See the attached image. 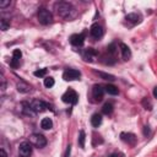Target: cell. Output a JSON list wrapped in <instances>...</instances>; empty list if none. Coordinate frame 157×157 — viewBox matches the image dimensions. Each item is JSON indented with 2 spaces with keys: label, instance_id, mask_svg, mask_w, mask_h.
Here are the masks:
<instances>
[{
  "label": "cell",
  "instance_id": "6da1fadb",
  "mask_svg": "<svg viewBox=\"0 0 157 157\" xmlns=\"http://www.w3.org/2000/svg\"><path fill=\"white\" fill-rule=\"evenodd\" d=\"M54 10L56 11V13L63 17V18H71L75 13V9L74 6L70 4V2H66V1H59V2H55L54 5Z\"/></svg>",
  "mask_w": 157,
  "mask_h": 157
},
{
  "label": "cell",
  "instance_id": "7a4b0ae2",
  "mask_svg": "<svg viewBox=\"0 0 157 157\" xmlns=\"http://www.w3.org/2000/svg\"><path fill=\"white\" fill-rule=\"evenodd\" d=\"M37 17H38L39 23H40V25H44V26L52 23V21H53V15H52V12H50L49 10H47V9H40V10L38 11V13H37Z\"/></svg>",
  "mask_w": 157,
  "mask_h": 157
},
{
  "label": "cell",
  "instance_id": "3957f363",
  "mask_svg": "<svg viewBox=\"0 0 157 157\" xmlns=\"http://www.w3.org/2000/svg\"><path fill=\"white\" fill-rule=\"evenodd\" d=\"M61 99H63L64 103H67V104H76L77 101H78V96H77V93H76L74 90L69 88V90L61 96Z\"/></svg>",
  "mask_w": 157,
  "mask_h": 157
},
{
  "label": "cell",
  "instance_id": "277c9868",
  "mask_svg": "<svg viewBox=\"0 0 157 157\" xmlns=\"http://www.w3.org/2000/svg\"><path fill=\"white\" fill-rule=\"evenodd\" d=\"M29 104H31V108H32V110L34 113H42V112H44L45 109L49 108V104L43 102V101H40V99H34Z\"/></svg>",
  "mask_w": 157,
  "mask_h": 157
},
{
  "label": "cell",
  "instance_id": "5b68a950",
  "mask_svg": "<svg viewBox=\"0 0 157 157\" xmlns=\"http://www.w3.org/2000/svg\"><path fill=\"white\" fill-rule=\"evenodd\" d=\"M29 140H31V144L34 145L38 148L44 147L47 145V139L42 134H32L31 137H29Z\"/></svg>",
  "mask_w": 157,
  "mask_h": 157
},
{
  "label": "cell",
  "instance_id": "8992f818",
  "mask_svg": "<svg viewBox=\"0 0 157 157\" xmlns=\"http://www.w3.org/2000/svg\"><path fill=\"white\" fill-rule=\"evenodd\" d=\"M81 76V72L76 69H67L64 71L63 74V78L65 81H74V80H78Z\"/></svg>",
  "mask_w": 157,
  "mask_h": 157
},
{
  "label": "cell",
  "instance_id": "52a82bcc",
  "mask_svg": "<svg viewBox=\"0 0 157 157\" xmlns=\"http://www.w3.org/2000/svg\"><path fill=\"white\" fill-rule=\"evenodd\" d=\"M90 34L94 39H101L103 37V28H102V26L98 25V23H93L91 26V28H90Z\"/></svg>",
  "mask_w": 157,
  "mask_h": 157
},
{
  "label": "cell",
  "instance_id": "ba28073f",
  "mask_svg": "<svg viewBox=\"0 0 157 157\" xmlns=\"http://www.w3.org/2000/svg\"><path fill=\"white\" fill-rule=\"evenodd\" d=\"M18 151H20V156H23V157H29L31 153H32V144L25 141L20 145L18 147Z\"/></svg>",
  "mask_w": 157,
  "mask_h": 157
},
{
  "label": "cell",
  "instance_id": "9c48e42d",
  "mask_svg": "<svg viewBox=\"0 0 157 157\" xmlns=\"http://www.w3.org/2000/svg\"><path fill=\"white\" fill-rule=\"evenodd\" d=\"M104 92H105V90H104L101 85H94V86H93V88H92V96H93L94 101H97V102L102 101Z\"/></svg>",
  "mask_w": 157,
  "mask_h": 157
},
{
  "label": "cell",
  "instance_id": "30bf717a",
  "mask_svg": "<svg viewBox=\"0 0 157 157\" xmlns=\"http://www.w3.org/2000/svg\"><path fill=\"white\" fill-rule=\"evenodd\" d=\"M22 56V53L20 49H15L13 53H12V58H11V61H10V66L12 69H17L18 65H20V59Z\"/></svg>",
  "mask_w": 157,
  "mask_h": 157
},
{
  "label": "cell",
  "instance_id": "8fae6325",
  "mask_svg": "<svg viewBox=\"0 0 157 157\" xmlns=\"http://www.w3.org/2000/svg\"><path fill=\"white\" fill-rule=\"evenodd\" d=\"M120 139H121L125 144H128V145H130V146H134V145L136 144V136H135L132 132H121V134H120Z\"/></svg>",
  "mask_w": 157,
  "mask_h": 157
},
{
  "label": "cell",
  "instance_id": "7c38bea8",
  "mask_svg": "<svg viewBox=\"0 0 157 157\" xmlns=\"http://www.w3.org/2000/svg\"><path fill=\"white\" fill-rule=\"evenodd\" d=\"M82 56L86 61H94L96 58H97V52L93 48H87V49L83 50Z\"/></svg>",
  "mask_w": 157,
  "mask_h": 157
},
{
  "label": "cell",
  "instance_id": "4fadbf2b",
  "mask_svg": "<svg viewBox=\"0 0 157 157\" xmlns=\"http://www.w3.org/2000/svg\"><path fill=\"white\" fill-rule=\"evenodd\" d=\"M83 42H85V36H83L82 33H76V34H72V36L70 37V43H71L72 45H75V47L82 45Z\"/></svg>",
  "mask_w": 157,
  "mask_h": 157
},
{
  "label": "cell",
  "instance_id": "5bb4252c",
  "mask_svg": "<svg viewBox=\"0 0 157 157\" xmlns=\"http://www.w3.org/2000/svg\"><path fill=\"white\" fill-rule=\"evenodd\" d=\"M119 48H120L123 59H124V60H129V59L131 58V50H130V48H129L126 44H124V43H120V44H119Z\"/></svg>",
  "mask_w": 157,
  "mask_h": 157
},
{
  "label": "cell",
  "instance_id": "9a60e30c",
  "mask_svg": "<svg viewBox=\"0 0 157 157\" xmlns=\"http://www.w3.org/2000/svg\"><path fill=\"white\" fill-rule=\"evenodd\" d=\"M125 20H126L128 22H130L131 25H136V23H139V22L141 21V16H140L139 13H135V12H132V13H129V15H126Z\"/></svg>",
  "mask_w": 157,
  "mask_h": 157
},
{
  "label": "cell",
  "instance_id": "2e32d148",
  "mask_svg": "<svg viewBox=\"0 0 157 157\" xmlns=\"http://www.w3.org/2000/svg\"><path fill=\"white\" fill-rule=\"evenodd\" d=\"M101 123H102V115L98 114V113H94V114L92 115V118H91V124H92V126H93V128H98V126L101 125Z\"/></svg>",
  "mask_w": 157,
  "mask_h": 157
},
{
  "label": "cell",
  "instance_id": "e0dca14e",
  "mask_svg": "<svg viewBox=\"0 0 157 157\" xmlns=\"http://www.w3.org/2000/svg\"><path fill=\"white\" fill-rule=\"evenodd\" d=\"M40 128L44 129V130H49L53 128V121L50 118H43L40 120Z\"/></svg>",
  "mask_w": 157,
  "mask_h": 157
},
{
  "label": "cell",
  "instance_id": "ac0fdd59",
  "mask_svg": "<svg viewBox=\"0 0 157 157\" xmlns=\"http://www.w3.org/2000/svg\"><path fill=\"white\" fill-rule=\"evenodd\" d=\"M104 90H105V92H107L108 94H112V96H117V94L119 93L118 87H115V86L112 85V83H108V85L104 87Z\"/></svg>",
  "mask_w": 157,
  "mask_h": 157
},
{
  "label": "cell",
  "instance_id": "d6986e66",
  "mask_svg": "<svg viewBox=\"0 0 157 157\" xmlns=\"http://www.w3.org/2000/svg\"><path fill=\"white\" fill-rule=\"evenodd\" d=\"M102 113L105 115H110L113 113V104L112 103H104V105L102 107Z\"/></svg>",
  "mask_w": 157,
  "mask_h": 157
},
{
  "label": "cell",
  "instance_id": "ffe728a7",
  "mask_svg": "<svg viewBox=\"0 0 157 157\" xmlns=\"http://www.w3.org/2000/svg\"><path fill=\"white\" fill-rule=\"evenodd\" d=\"M85 140H86L85 131H83V130H81V131H80V134H78V140H77L78 146H80L81 148H83V147H85Z\"/></svg>",
  "mask_w": 157,
  "mask_h": 157
},
{
  "label": "cell",
  "instance_id": "44dd1931",
  "mask_svg": "<svg viewBox=\"0 0 157 157\" xmlns=\"http://www.w3.org/2000/svg\"><path fill=\"white\" fill-rule=\"evenodd\" d=\"M17 90H18L20 92H23V93H26V92H29L31 87H29L27 83H25V82H20V83L17 85Z\"/></svg>",
  "mask_w": 157,
  "mask_h": 157
},
{
  "label": "cell",
  "instance_id": "7402d4cb",
  "mask_svg": "<svg viewBox=\"0 0 157 157\" xmlns=\"http://www.w3.org/2000/svg\"><path fill=\"white\" fill-rule=\"evenodd\" d=\"M54 83H55V81H54V78H53L52 76H47V77L44 78V86H45L47 88L53 87V86H54Z\"/></svg>",
  "mask_w": 157,
  "mask_h": 157
},
{
  "label": "cell",
  "instance_id": "603a6c76",
  "mask_svg": "<svg viewBox=\"0 0 157 157\" xmlns=\"http://www.w3.org/2000/svg\"><path fill=\"white\" fill-rule=\"evenodd\" d=\"M0 27H1L2 31H7L9 27H10V21H7L6 18L2 17V18L0 20Z\"/></svg>",
  "mask_w": 157,
  "mask_h": 157
},
{
  "label": "cell",
  "instance_id": "cb8c5ba5",
  "mask_svg": "<svg viewBox=\"0 0 157 157\" xmlns=\"http://www.w3.org/2000/svg\"><path fill=\"white\" fill-rule=\"evenodd\" d=\"M97 74H98L102 78H104V80H110V81L114 80V76L110 75V74H105V72H102V71H97Z\"/></svg>",
  "mask_w": 157,
  "mask_h": 157
},
{
  "label": "cell",
  "instance_id": "d4e9b609",
  "mask_svg": "<svg viewBox=\"0 0 157 157\" xmlns=\"http://www.w3.org/2000/svg\"><path fill=\"white\" fill-rule=\"evenodd\" d=\"M142 105L145 107V109H148V110L152 109V103L150 102V99H148L147 97H145V98L142 99Z\"/></svg>",
  "mask_w": 157,
  "mask_h": 157
},
{
  "label": "cell",
  "instance_id": "484cf974",
  "mask_svg": "<svg viewBox=\"0 0 157 157\" xmlns=\"http://www.w3.org/2000/svg\"><path fill=\"white\" fill-rule=\"evenodd\" d=\"M47 75V69H40V70H36L34 71V76L36 77H44Z\"/></svg>",
  "mask_w": 157,
  "mask_h": 157
},
{
  "label": "cell",
  "instance_id": "4316f807",
  "mask_svg": "<svg viewBox=\"0 0 157 157\" xmlns=\"http://www.w3.org/2000/svg\"><path fill=\"white\" fill-rule=\"evenodd\" d=\"M11 2H10V0H2V1H0V7L1 9H5L6 6H9Z\"/></svg>",
  "mask_w": 157,
  "mask_h": 157
},
{
  "label": "cell",
  "instance_id": "83f0119b",
  "mask_svg": "<svg viewBox=\"0 0 157 157\" xmlns=\"http://www.w3.org/2000/svg\"><path fill=\"white\" fill-rule=\"evenodd\" d=\"M5 87H6V81H5L4 76H1V90H5Z\"/></svg>",
  "mask_w": 157,
  "mask_h": 157
},
{
  "label": "cell",
  "instance_id": "f1b7e54d",
  "mask_svg": "<svg viewBox=\"0 0 157 157\" xmlns=\"http://www.w3.org/2000/svg\"><path fill=\"white\" fill-rule=\"evenodd\" d=\"M109 157H123V153H118V152H114V153H112Z\"/></svg>",
  "mask_w": 157,
  "mask_h": 157
},
{
  "label": "cell",
  "instance_id": "f546056e",
  "mask_svg": "<svg viewBox=\"0 0 157 157\" xmlns=\"http://www.w3.org/2000/svg\"><path fill=\"white\" fill-rule=\"evenodd\" d=\"M0 157H7V155H6V152H5V150H4V148H1V150H0Z\"/></svg>",
  "mask_w": 157,
  "mask_h": 157
},
{
  "label": "cell",
  "instance_id": "4dcf8cb0",
  "mask_svg": "<svg viewBox=\"0 0 157 157\" xmlns=\"http://www.w3.org/2000/svg\"><path fill=\"white\" fill-rule=\"evenodd\" d=\"M153 97H155V98H157V86L153 88Z\"/></svg>",
  "mask_w": 157,
  "mask_h": 157
},
{
  "label": "cell",
  "instance_id": "1f68e13d",
  "mask_svg": "<svg viewBox=\"0 0 157 157\" xmlns=\"http://www.w3.org/2000/svg\"><path fill=\"white\" fill-rule=\"evenodd\" d=\"M148 132H150L148 126H145V131H144V134H145V135H148Z\"/></svg>",
  "mask_w": 157,
  "mask_h": 157
},
{
  "label": "cell",
  "instance_id": "d6a6232c",
  "mask_svg": "<svg viewBox=\"0 0 157 157\" xmlns=\"http://www.w3.org/2000/svg\"><path fill=\"white\" fill-rule=\"evenodd\" d=\"M18 157H23V156H18Z\"/></svg>",
  "mask_w": 157,
  "mask_h": 157
}]
</instances>
